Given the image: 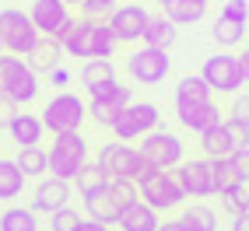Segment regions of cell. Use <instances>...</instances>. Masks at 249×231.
<instances>
[{"label":"cell","instance_id":"f5cc1de1","mask_svg":"<svg viewBox=\"0 0 249 231\" xmlns=\"http://www.w3.org/2000/svg\"><path fill=\"white\" fill-rule=\"evenodd\" d=\"M204 4H211V0H204Z\"/></svg>","mask_w":249,"mask_h":231},{"label":"cell","instance_id":"74e56055","mask_svg":"<svg viewBox=\"0 0 249 231\" xmlns=\"http://www.w3.org/2000/svg\"><path fill=\"white\" fill-rule=\"evenodd\" d=\"M81 221H85V217H81L74 207H63L56 214H49V231H77Z\"/></svg>","mask_w":249,"mask_h":231},{"label":"cell","instance_id":"d6986e66","mask_svg":"<svg viewBox=\"0 0 249 231\" xmlns=\"http://www.w3.org/2000/svg\"><path fill=\"white\" fill-rule=\"evenodd\" d=\"M176 116H179V126L182 130H190V133H207L211 126H218L221 123V109L214 105V98L211 102H204V105H190V109H176Z\"/></svg>","mask_w":249,"mask_h":231},{"label":"cell","instance_id":"ac0fdd59","mask_svg":"<svg viewBox=\"0 0 249 231\" xmlns=\"http://www.w3.org/2000/svg\"><path fill=\"white\" fill-rule=\"evenodd\" d=\"M7 137L18 144V147H39L42 137H46L42 116H36V112H18V116L11 119V126H7Z\"/></svg>","mask_w":249,"mask_h":231},{"label":"cell","instance_id":"9a60e30c","mask_svg":"<svg viewBox=\"0 0 249 231\" xmlns=\"http://www.w3.org/2000/svg\"><path fill=\"white\" fill-rule=\"evenodd\" d=\"M71 196H74V182L46 175V179L36 182V189H32V210L36 214H56L63 207H71Z\"/></svg>","mask_w":249,"mask_h":231},{"label":"cell","instance_id":"d4e9b609","mask_svg":"<svg viewBox=\"0 0 249 231\" xmlns=\"http://www.w3.org/2000/svg\"><path fill=\"white\" fill-rule=\"evenodd\" d=\"M179 35V25L172 18H165V14H151V21H147V32H144V46H155V49H172Z\"/></svg>","mask_w":249,"mask_h":231},{"label":"cell","instance_id":"cb8c5ba5","mask_svg":"<svg viewBox=\"0 0 249 231\" xmlns=\"http://www.w3.org/2000/svg\"><path fill=\"white\" fill-rule=\"evenodd\" d=\"M161 14L172 18L176 25H200L207 18V4L204 0H165Z\"/></svg>","mask_w":249,"mask_h":231},{"label":"cell","instance_id":"e0dca14e","mask_svg":"<svg viewBox=\"0 0 249 231\" xmlns=\"http://www.w3.org/2000/svg\"><path fill=\"white\" fill-rule=\"evenodd\" d=\"M25 60L32 63V70H36L39 77H49L56 67H63V60H67V49H63V42L53 39V35H39V42L32 46V53H28Z\"/></svg>","mask_w":249,"mask_h":231},{"label":"cell","instance_id":"ab89813d","mask_svg":"<svg viewBox=\"0 0 249 231\" xmlns=\"http://www.w3.org/2000/svg\"><path fill=\"white\" fill-rule=\"evenodd\" d=\"M221 18L249 25V0H225V4H221Z\"/></svg>","mask_w":249,"mask_h":231},{"label":"cell","instance_id":"5b68a950","mask_svg":"<svg viewBox=\"0 0 249 231\" xmlns=\"http://www.w3.org/2000/svg\"><path fill=\"white\" fill-rule=\"evenodd\" d=\"M88 119V102L74 91H56L42 105V123L49 133H74Z\"/></svg>","mask_w":249,"mask_h":231},{"label":"cell","instance_id":"8d00e7d4","mask_svg":"<svg viewBox=\"0 0 249 231\" xmlns=\"http://www.w3.org/2000/svg\"><path fill=\"white\" fill-rule=\"evenodd\" d=\"M109 193H112V200L120 203V207H130V203L141 200V189H137V182H130V179H112Z\"/></svg>","mask_w":249,"mask_h":231},{"label":"cell","instance_id":"f907efd6","mask_svg":"<svg viewBox=\"0 0 249 231\" xmlns=\"http://www.w3.org/2000/svg\"><path fill=\"white\" fill-rule=\"evenodd\" d=\"M0 56H4V42H0Z\"/></svg>","mask_w":249,"mask_h":231},{"label":"cell","instance_id":"f35d334b","mask_svg":"<svg viewBox=\"0 0 249 231\" xmlns=\"http://www.w3.org/2000/svg\"><path fill=\"white\" fill-rule=\"evenodd\" d=\"M228 119L249 130V91H239V95H231V105H228Z\"/></svg>","mask_w":249,"mask_h":231},{"label":"cell","instance_id":"d6a6232c","mask_svg":"<svg viewBox=\"0 0 249 231\" xmlns=\"http://www.w3.org/2000/svg\"><path fill=\"white\" fill-rule=\"evenodd\" d=\"M182 221H190V224H196V228H207V231H218V214H214L207 203H190L186 210L179 214Z\"/></svg>","mask_w":249,"mask_h":231},{"label":"cell","instance_id":"f546056e","mask_svg":"<svg viewBox=\"0 0 249 231\" xmlns=\"http://www.w3.org/2000/svg\"><path fill=\"white\" fill-rule=\"evenodd\" d=\"M211 39L218 42L221 49H235V46L246 42V25L228 21V18H221V14H218V21L211 25Z\"/></svg>","mask_w":249,"mask_h":231},{"label":"cell","instance_id":"f1b7e54d","mask_svg":"<svg viewBox=\"0 0 249 231\" xmlns=\"http://www.w3.org/2000/svg\"><path fill=\"white\" fill-rule=\"evenodd\" d=\"M112 77H120L116 74V63L106 60V56H98V60H85L81 63V84L85 88H95V84H106V81Z\"/></svg>","mask_w":249,"mask_h":231},{"label":"cell","instance_id":"d590c367","mask_svg":"<svg viewBox=\"0 0 249 231\" xmlns=\"http://www.w3.org/2000/svg\"><path fill=\"white\" fill-rule=\"evenodd\" d=\"M116 7H120L116 0H81V18H88V21H109Z\"/></svg>","mask_w":249,"mask_h":231},{"label":"cell","instance_id":"4316f807","mask_svg":"<svg viewBox=\"0 0 249 231\" xmlns=\"http://www.w3.org/2000/svg\"><path fill=\"white\" fill-rule=\"evenodd\" d=\"M88 95H91V98H102V102H112L116 109H126L130 102H134V88H130V84H123L120 77L106 81V84H95V88H88Z\"/></svg>","mask_w":249,"mask_h":231},{"label":"cell","instance_id":"83f0119b","mask_svg":"<svg viewBox=\"0 0 249 231\" xmlns=\"http://www.w3.org/2000/svg\"><path fill=\"white\" fill-rule=\"evenodd\" d=\"M0 231H39V214L32 207H7L0 214Z\"/></svg>","mask_w":249,"mask_h":231},{"label":"cell","instance_id":"7c38bea8","mask_svg":"<svg viewBox=\"0 0 249 231\" xmlns=\"http://www.w3.org/2000/svg\"><path fill=\"white\" fill-rule=\"evenodd\" d=\"M28 14H32V21H36L39 35H53L60 42L71 32V25H74V14H71L67 0H32Z\"/></svg>","mask_w":249,"mask_h":231},{"label":"cell","instance_id":"60d3db41","mask_svg":"<svg viewBox=\"0 0 249 231\" xmlns=\"http://www.w3.org/2000/svg\"><path fill=\"white\" fill-rule=\"evenodd\" d=\"M228 161H231V168H235L239 182H242V186H249V147H239V151L231 154Z\"/></svg>","mask_w":249,"mask_h":231},{"label":"cell","instance_id":"2e32d148","mask_svg":"<svg viewBox=\"0 0 249 231\" xmlns=\"http://www.w3.org/2000/svg\"><path fill=\"white\" fill-rule=\"evenodd\" d=\"M200 151H204V158H211V161L231 158V154L239 151L235 123H231V119H221L218 126H211L207 133H200Z\"/></svg>","mask_w":249,"mask_h":231},{"label":"cell","instance_id":"4fadbf2b","mask_svg":"<svg viewBox=\"0 0 249 231\" xmlns=\"http://www.w3.org/2000/svg\"><path fill=\"white\" fill-rule=\"evenodd\" d=\"M147 21H151V11L137 0H130V4H120L112 11L109 18V28L120 46H134V42H144V32H147Z\"/></svg>","mask_w":249,"mask_h":231},{"label":"cell","instance_id":"277c9868","mask_svg":"<svg viewBox=\"0 0 249 231\" xmlns=\"http://www.w3.org/2000/svg\"><path fill=\"white\" fill-rule=\"evenodd\" d=\"M95 161L106 168L109 179H130V182H141V179L151 172V165L144 161L141 147L123 144V140H109L95 151Z\"/></svg>","mask_w":249,"mask_h":231},{"label":"cell","instance_id":"52a82bcc","mask_svg":"<svg viewBox=\"0 0 249 231\" xmlns=\"http://www.w3.org/2000/svg\"><path fill=\"white\" fill-rule=\"evenodd\" d=\"M116 140H141L147 133H155V130H161V109L155 102H130L120 116H116V123L109 126Z\"/></svg>","mask_w":249,"mask_h":231},{"label":"cell","instance_id":"c3c4849f","mask_svg":"<svg viewBox=\"0 0 249 231\" xmlns=\"http://www.w3.org/2000/svg\"><path fill=\"white\" fill-rule=\"evenodd\" d=\"M182 221V217H179ZM182 231H207V228H196V224H190V221H182Z\"/></svg>","mask_w":249,"mask_h":231},{"label":"cell","instance_id":"f6af8a7d","mask_svg":"<svg viewBox=\"0 0 249 231\" xmlns=\"http://www.w3.org/2000/svg\"><path fill=\"white\" fill-rule=\"evenodd\" d=\"M77 231H109V224H98V221L85 217V221H81V228H77Z\"/></svg>","mask_w":249,"mask_h":231},{"label":"cell","instance_id":"8992f818","mask_svg":"<svg viewBox=\"0 0 249 231\" xmlns=\"http://www.w3.org/2000/svg\"><path fill=\"white\" fill-rule=\"evenodd\" d=\"M137 189H141V200H144L147 207H155L158 214L179 210L182 200H186V193H182L176 172H169V168H151V172L137 182Z\"/></svg>","mask_w":249,"mask_h":231},{"label":"cell","instance_id":"816d5d0a","mask_svg":"<svg viewBox=\"0 0 249 231\" xmlns=\"http://www.w3.org/2000/svg\"><path fill=\"white\" fill-rule=\"evenodd\" d=\"M155 4H158V7H161V4H165V0H155Z\"/></svg>","mask_w":249,"mask_h":231},{"label":"cell","instance_id":"1f68e13d","mask_svg":"<svg viewBox=\"0 0 249 231\" xmlns=\"http://www.w3.org/2000/svg\"><path fill=\"white\" fill-rule=\"evenodd\" d=\"M221 210L228 214V217H239V214H249V186H235V189H228L221 193Z\"/></svg>","mask_w":249,"mask_h":231},{"label":"cell","instance_id":"bcb514c9","mask_svg":"<svg viewBox=\"0 0 249 231\" xmlns=\"http://www.w3.org/2000/svg\"><path fill=\"white\" fill-rule=\"evenodd\" d=\"M158 231H182V221H179V217H169V221L158 224Z\"/></svg>","mask_w":249,"mask_h":231},{"label":"cell","instance_id":"6da1fadb","mask_svg":"<svg viewBox=\"0 0 249 231\" xmlns=\"http://www.w3.org/2000/svg\"><path fill=\"white\" fill-rule=\"evenodd\" d=\"M116 35L109 21H88V18H74L71 32L63 35V49H67V56H81V60H98L106 56L112 60L116 56Z\"/></svg>","mask_w":249,"mask_h":231},{"label":"cell","instance_id":"30bf717a","mask_svg":"<svg viewBox=\"0 0 249 231\" xmlns=\"http://www.w3.org/2000/svg\"><path fill=\"white\" fill-rule=\"evenodd\" d=\"M200 77L211 84V91L218 95H239L246 84V70H242V60L239 53H214L204 60Z\"/></svg>","mask_w":249,"mask_h":231},{"label":"cell","instance_id":"9c48e42d","mask_svg":"<svg viewBox=\"0 0 249 231\" xmlns=\"http://www.w3.org/2000/svg\"><path fill=\"white\" fill-rule=\"evenodd\" d=\"M126 74H130V81L134 84H161L165 77H169V70H172V56H169V49H155V46H137L134 53L126 56Z\"/></svg>","mask_w":249,"mask_h":231},{"label":"cell","instance_id":"4dcf8cb0","mask_svg":"<svg viewBox=\"0 0 249 231\" xmlns=\"http://www.w3.org/2000/svg\"><path fill=\"white\" fill-rule=\"evenodd\" d=\"M18 165L28 179H46L49 175V151H42V147H18Z\"/></svg>","mask_w":249,"mask_h":231},{"label":"cell","instance_id":"7bdbcfd3","mask_svg":"<svg viewBox=\"0 0 249 231\" xmlns=\"http://www.w3.org/2000/svg\"><path fill=\"white\" fill-rule=\"evenodd\" d=\"M49 84H53L56 91H67V84H71V70H67V67H56L53 74H49Z\"/></svg>","mask_w":249,"mask_h":231},{"label":"cell","instance_id":"603a6c76","mask_svg":"<svg viewBox=\"0 0 249 231\" xmlns=\"http://www.w3.org/2000/svg\"><path fill=\"white\" fill-rule=\"evenodd\" d=\"M120 214H123V207L112 200V193L109 189H102V193H95V196H85V217H91V221H98V224H116L120 221Z\"/></svg>","mask_w":249,"mask_h":231},{"label":"cell","instance_id":"7402d4cb","mask_svg":"<svg viewBox=\"0 0 249 231\" xmlns=\"http://www.w3.org/2000/svg\"><path fill=\"white\" fill-rule=\"evenodd\" d=\"M28 175L21 172L18 158H0V203H14L25 193Z\"/></svg>","mask_w":249,"mask_h":231},{"label":"cell","instance_id":"8fae6325","mask_svg":"<svg viewBox=\"0 0 249 231\" xmlns=\"http://www.w3.org/2000/svg\"><path fill=\"white\" fill-rule=\"evenodd\" d=\"M141 154L144 161L151 165V168H169L176 172L182 161H186V147H182V140L176 133H169V130H155V133L141 137Z\"/></svg>","mask_w":249,"mask_h":231},{"label":"cell","instance_id":"44dd1931","mask_svg":"<svg viewBox=\"0 0 249 231\" xmlns=\"http://www.w3.org/2000/svg\"><path fill=\"white\" fill-rule=\"evenodd\" d=\"M211 84L200 77V74H186L176 84V95H172V102H176V109H190V105H204V102H211Z\"/></svg>","mask_w":249,"mask_h":231},{"label":"cell","instance_id":"ee69618b","mask_svg":"<svg viewBox=\"0 0 249 231\" xmlns=\"http://www.w3.org/2000/svg\"><path fill=\"white\" fill-rule=\"evenodd\" d=\"M228 231H249V214H239V217H231Z\"/></svg>","mask_w":249,"mask_h":231},{"label":"cell","instance_id":"ffe728a7","mask_svg":"<svg viewBox=\"0 0 249 231\" xmlns=\"http://www.w3.org/2000/svg\"><path fill=\"white\" fill-rule=\"evenodd\" d=\"M158 224H161V214H158L155 207H147L144 200L123 207L120 221H116V228H120V231H158Z\"/></svg>","mask_w":249,"mask_h":231},{"label":"cell","instance_id":"7dc6e473","mask_svg":"<svg viewBox=\"0 0 249 231\" xmlns=\"http://www.w3.org/2000/svg\"><path fill=\"white\" fill-rule=\"evenodd\" d=\"M239 60H242V70H246V81H249V46L239 53Z\"/></svg>","mask_w":249,"mask_h":231},{"label":"cell","instance_id":"7a4b0ae2","mask_svg":"<svg viewBox=\"0 0 249 231\" xmlns=\"http://www.w3.org/2000/svg\"><path fill=\"white\" fill-rule=\"evenodd\" d=\"M88 161H91V144L85 140L81 130H74V133H53V140H49V175L74 182L77 172Z\"/></svg>","mask_w":249,"mask_h":231},{"label":"cell","instance_id":"e575fe53","mask_svg":"<svg viewBox=\"0 0 249 231\" xmlns=\"http://www.w3.org/2000/svg\"><path fill=\"white\" fill-rule=\"evenodd\" d=\"M123 109H116L112 102H102V98H91V102H88V119L91 123H98V126H112L116 123V116H120Z\"/></svg>","mask_w":249,"mask_h":231},{"label":"cell","instance_id":"ba28073f","mask_svg":"<svg viewBox=\"0 0 249 231\" xmlns=\"http://www.w3.org/2000/svg\"><path fill=\"white\" fill-rule=\"evenodd\" d=\"M0 42H4V53L28 56L32 46L39 42V28L32 21V14L21 11V7H4L0 11Z\"/></svg>","mask_w":249,"mask_h":231},{"label":"cell","instance_id":"3957f363","mask_svg":"<svg viewBox=\"0 0 249 231\" xmlns=\"http://www.w3.org/2000/svg\"><path fill=\"white\" fill-rule=\"evenodd\" d=\"M39 74L32 70V63L25 56H14V53H4L0 56V95L14 98L21 109L32 105L39 98Z\"/></svg>","mask_w":249,"mask_h":231},{"label":"cell","instance_id":"681fc988","mask_svg":"<svg viewBox=\"0 0 249 231\" xmlns=\"http://www.w3.org/2000/svg\"><path fill=\"white\" fill-rule=\"evenodd\" d=\"M67 4H77V7H81V0H67Z\"/></svg>","mask_w":249,"mask_h":231},{"label":"cell","instance_id":"b9f144b4","mask_svg":"<svg viewBox=\"0 0 249 231\" xmlns=\"http://www.w3.org/2000/svg\"><path fill=\"white\" fill-rule=\"evenodd\" d=\"M21 112V105L14 102V98H7V95H0V130H7L11 126V119Z\"/></svg>","mask_w":249,"mask_h":231},{"label":"cell","instance_id":"484cf974","mask_svg":"<svg viewBox=\"0 0 249 231\" xmlns=\"http://www.w3.org/2000/svg\"><path fill=\"white\" fill-rule=\"evenodd\" d=\"M109 182H112V179L106 175V168H102L98 161H88L85 168L77 172V179H74V186H77L81 196H95V193H102V189H109Z\"/></svg>","mask_w":249,"mask_h":231},{"label":"cell","instance_id":"5bb4252c","mask_svg":"<svg viewBox=\"0 0 249 231\" xmlns=\"http://www.w3.org/2000/svg\"><path fill=\"white\" fill-rule=\"evenodd\" d=\"M176 179H179V186L186 196H214V161L211 158H186L176 168Z\"/></svg>","mask_w":249,"mask_h":231},{"label":"cell","instance_id":"836d02e7","mask_svg":"<svg viewBox=\"0 0 249 231\" xmlns=\"http://www.w3.org/2000/svg\"><path fill=\"white\" fill-rule=\"evenodd\" d=\"M235 186H239V175H235V168H231V161L228 158L214 161V196H221V193L235 189Z\"/></svg>","mask_w":249,"mask_h":231}]
</instances>
